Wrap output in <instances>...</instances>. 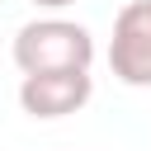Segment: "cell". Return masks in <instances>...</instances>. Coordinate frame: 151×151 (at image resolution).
<instances>
[{
    "label": "cell",
    "instance_id": "cell-2",
    "mask_svg": "<svg viewBox=\"0 0 151 151\" xmlns=\"http://www.w3.org/2000/svg\"><path fill=\"white\" fill-rule=\"evenodd\" d=\"M109 71L132 90H151V0H127L113 14Z\"/></svg>",
    "mask_w": 151,
    "mask_h": 151
},
{
    "label": "cell",
    "instance_id": "cell-3",
    "mask_svg": "<svg viewBox=\"0 0 151 151\" xmlns=\"http://www.w3.org/2000/svg\"><path fill=\"white\" fill-rule=\"evenodd\" d=\"M94 94L90 71H52V76H24L19 80V109L28 118H66L80 113Z\"/></svg>",
    "mask_w": 151,
    "mask_h": 151
},
{
    "label": "cell",
    "instance_id": "cell-4",
    "mask_svg": "<svg viewBox=\"0 0 151 151\" xmlns=\"http://www.w3.org/2000/svg\"><path fill=\"white\" fill-rule=\"evenodd\" d=\"M28 5H38V9H66V5H76V0H28Z\"/></svg>",
    "mask_w": 151,
    "mask_h": 151
},
{
    "label": "cell",
    "instance_id": "cell-1",
    "mask_svg": "<svg viewBox=\"0 0 151 151\" xmlns=\"http://www.w3.org/2000/svg\"><path fill=\"white\" fill-rule=\"evenodd\" d=\"M14 66L24 76H52V71H90L94 61V38L85 24L76 19H57V14H42V19H28L19 33H14Z\"/></svg>",
    "mask_w": 151,
    "mask_h": 151
}]
</instances>
